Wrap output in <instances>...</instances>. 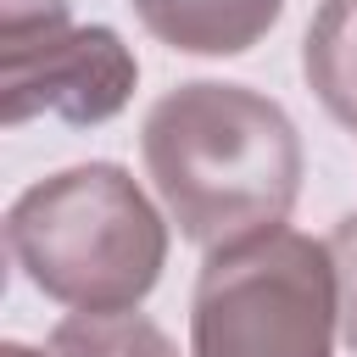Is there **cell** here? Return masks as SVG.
<instances>
[{
	"mask_svg": "<svg viewBox=\"0 0 357 357\" xmlns=\"http://www.w3.org/2000/svg\"><path fill=\"white\" fill-rule=\"evenodd\" d=\"M139 156L178 234L206 251L279 229L301 195V134L279 100L245 84L167 89L145 112Z\"/></svg>",
	"mask_w": 357,
	"mask_h": 357,
	"instance_id": "1",
	"label": "cell"
},
{
	"mask_svg": "<svg viewBox=\"0 0 357 357\" xmlns=\"http://www.w3.org/2000/svg\"><path fill=\"white\" fill-rule=\"evenodd\" d=\"M6 251L73 312H134L167 268V223L117 162L61 167L6 212Z\"/></svg>",
	"mask_w": 357,
	"mask_h": 357,
	"instance_id": "2",
	"label": "cell"
},
{
	"mask_svg": "<svg viewBox=\"0 0 357 357\" xmlns=\"http://www.w3.org/2000/svg\"><path fill=\"white\" fill-rule=\"evenodd\" d=\"M340 284L329 240L268 229L206 251L190 296V357H335Z\"/></svg>",
	"mask_w": 357,
	"mask_h": 357,
	"instance_id": "3",
	"label": "cell"
},
{
	"mask_svg": "<svg viewBox=\"0 0 357 357\" xmlns=\"http://www.w3.org/2000/svg\"><path fill=\"white\" fill-rule=\"evenodd\" d=\"M134 84H139L134 50L100 22L0 33V123L6 128L28 117H61L73 128L106 123L128 106Z\"/></svg>",
	"mask_w": 357,
	"mask_h": 357,
	"instance_id": "4",
	"label": "cell"
},
{
	"mask_svg": "<svg viewBox=\"0 0 357 357\" xmlns=\"http://www.w3.org/2000/svg\"><path fill=\"white\" fill-rule=\"evenodd\" d=\"M151 39L178 56H240L284 11V0H134Z\"/></svg>",
	"mask_w": 357,
	"mask_h": 357,
	"instance_id": "5",
	"label": "cell"
},
{
	"mask_svg": "<svg viewBox=\"0 0 357 357\" xmlns=\"http://www.w3.org/2000/svg\"><path fill=\"white\" fill-rule=\"evenodd\" d=\"M301 73L312 95L329 106V117L351 123L357 117V0H324L307 45H301Z\"/></svg>",
	"mask_w": 357,
	"mask_h": 357,
	"instance_id": "6",
	"label": "cell"
},
{
	"mask_svg": "<svg viewBox=\"0 0 357 357\" xmlns=\"http://www.w3.org/2000/svg\"><path fill=\"white\" fill-rule=\"evenodd\" d=\"M50 357H178L145 312H73L50 329Z\"/></svg>",
	"mask_w": 357,
	"mask_h": 357,
	"instance_id": "7",
	"label": "cell"
},
{
	"mask_svg": "<svg viewBox=\"0 0 357 357\" xmlns=\"http://www.w3.org/2000/svg\"><path fill=\"white\" fill-rule=\"evenodd\" d=\"M329 257H335V284H340V340L357 351V212L335 223Z\"/></svg>",
	"mask_w": 357,
	"mask_h": 357,
	"instance_id": "8",
	"label": "cell"
},
{
	"mask_svg": "<svg viewBox=\"0 0 357 357\" xmlns=\"http://www.w3.org/2000/svg\"><path fill=\"white\" fill-rule=\"evenodd\" d=\"M0 357H45V351H28V346H17V340H11V346H0Z\"/></svg>",
	"mask_w": 357,
	"mask_h": 357,
	"instance_id": "9",
	"label": "cell"
},
{
	"mask_svg": "<svg viewBox=\"0 0 357 357\" xmlns=\"http://www.w3.org/2000/svg\"><path fill=\"white\" fill-rule=\"evenodd\" d=\"M346 128H357V117H351V123H346Z\"/></svg>",
	"mask_w": 357,
	"mask_h": 357,
	"instance_id": "10",
	"label": "cell"
}]
</instances>
